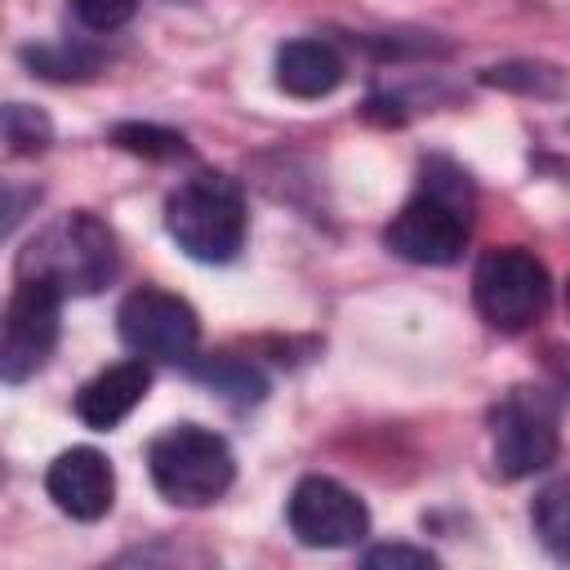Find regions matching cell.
I'll return each instance as SVG.
<instances>
[{
    "instance_id": "obj_1",
    "label": "cell",
    "mask_w": 570,
    "mask_h": 570,
    "mask_svg": "<svg viewBox=\"0 0 570 570\" xmlns=\"http://www.w3.org/2000/svg\"><path fill=\"white\" fill-rule=\"evenodd\" d=\"M165 232L196 263H232L245 245V196L227 174H191L165 200Z\"/></svg>"
},
{
    "instance_id": "obj_2",
    "label": "cell",
    "mask_w": 570,
    "mask_h": 570,
    "mask_svg": "<svg viewBox=\"0 0 570 570\" xmlns=\"http://www.w3.org/2000/svg\"><path fill=\"white\" fill-rule=\"evenodd\" d=\"M147 468L156 490L178 508H205L227 494L236 476V459L227 441L200 423H174L147 450Z\"/></svg>"
},
{
    "instance_id": "obj_3",
    "label": "cell",
    "mask_w": 570,
    "mask_h": 570,
    "mask_svg": "<svg viewBox=\"0 0 570 570\" xmlns=\"http://www.w3.org/2000/svg\"><path fill=\"white\" fill-rule=\"evenodd\" d=\"M22 276H45L62 294H98L116 276V236L94 214L76 209L31 240Z\"/></svg>"
},
{
    "instance_id": "obj_4",
    "label": "cell",
    "mask_w": 570,
    "mask_h": 570,
    "mask_svg": "<svg viewBox=\"0 0 570 570\" xmlns=\"http://www.w3.org/2000/svg\"><path fill=\"white\" fill-rule=\"evenodd\" d=\"M472 298H476V312L494 330L521 334L548 312L552 281H548V267L530 249L499 245V249L481 254V263L472 272Z\"/></svg>"
},
{
    "instance_id": "obj_5",
    "label": "cell",
    "mask_w": 570,
    "mask_h": 570,
    "mask_svg": "<svg viewBox=\"0 0 570 570\" xmlns=\"http://www.w3.org/2000/svg\"><path fill=\"white\" fill-rule=\"evenodd\" d=\"M494 468L508 481L534 476L557 459L561 445V414L557 396L543 387H508L503 401L494 405Z\"/></svg>"
},
{
    "instance_id": "obj_6",
    "label": "cell",
    "mask_w": 570,
    "mask_h": 570,
    "mask_svg": "<svg viewBox=\"0 0 570 570\" xmlns=\"http://www.w3.org/2000/svg\"><path fill=\"white\" fill-rule=\"evenodd\" d=\"M58 307L62 289L45 276H22L9 307H4V334H0V379L27 383L58 343Z\"/></svg>"
},
{
    "instance_id": "obj_7",
    "label": "cell",
    "mask_w": 570,
    "mask_h": 570,
    "mask_svg": "<svg viewBox=\"0 0 570 570\" xmlns=\"http://www.w3.org/2000/svg\"><path fill=\"white\" fill-rule=\"evenodd\" d=\"M116 330L129 352L156 356V361H187L200 343V316L191 312V303L169 289H151V285L134 289L120 303Z\"/></svg>"
},
{
    "instance_id": "obj_8",
    "label": "cell",
    "mask_w": 570,
    "mask_h": 570,
    "mask_svg": "<svg viewBox=\"0 0 570 570\" xmlns=\"http://www.w3.org/2000/svg\"><path fill=\"white\" fill-rule=\"evenodd\" d=\"M289 530L303 548H352L365 539L370 512L334 476H303L289 494Z\"/></svg>"
},
{
    "instance_id": "obj_9",
    "label": "cell",
    "mask_w": 570,
    "mask_h": 570,
    "mask_svg": "<svg viewBox=\"0 0 570 570\" xmlns=\"http://www.w3.org/2000/svg\"><path fill=\"white\" fill-rule=\"evenodd\" d=\"M463 245H468V209L432 191H419L387 223V249L419 267H445L463 254Z\"/></svg>"
},
{
    "instance_id": "obj_10",
    "label": "cell",
    "mask_w": 570,
    "mask_h": 570,
    "mask_svg": "<svg viewBox=\"0 0 570 570\" xmlns=\"http://www.w3.org/2000/svg\"><path fill=\"white\" fill-rule=\"evenodd\" d=\"M45 490H49V499H53L67 517H76V521H98V517H107V508H111V499H116V472H111V463H107L102 450H94V445H71V450H62V454L49 463Z\"/></svg>"
},
{
    "instance_id": "obj_11",
    "label": "cell",
    "mask_w": 570,
    "mask_h": 570,
    "mask_svg": "<svg viewBox=\"0 0 570 570\" xmlns=\"http://www.w3.org/2000/svg\"><path fill=\"white\" fill-rule=\"evenodd\" d=\"M151 387V370L142 361H120V365H107L102 374H94L80 392H76V414L85 428L94 432H111Z\"/></svg>"
},
{
    "instance_id": "obj_12",
    "label": "cell",
    "mask_w": 570,
    "mask_h": 570,
    "mask_svg": "<svg viewBox=\"0 0 570 570\" xmlns=\"http://www.w3.org/2000/svg\"><path fill=\"white\" fill-rule=\"evenodd\" d=\"M343 80V58L325 40H289L276 53V85L289 98H325Z\"/></svg>"
},
{
    "instance_id": "obj_13",
    "label": "cell",
    "mask_w": 570,
    "mask_h": 570,
    "mask_svg": "<svg viewBox=\"0 0 570 570\" xmlns=\"http://www.w3.org/2000/svg\"><path fill=\"white\" fill-rule=\"evenodd\" d=\"M530 517H534V534L543 539V548L552 557L570 561V476L543 485L534 508H530Z\"/></svg>"
},
{
    "instance_id": "obj_14",
    "label": "cell",
    "mask_w": 570,
    "mask_h": 570,
    "mask_svg": "<svg viewBox=\"0 0 570 570\" xmlns=\"http://www.w3.org/2000/svg\"><path fill=\"white\" fill-rule=\"evenodd\" d=\"M49 138H53V125H49L45 111H36L27 102L4 107V142H9L13 156H36V151L49 147Z\"/></svg>"
},
{
    "instance_id": "obj_15",
    "label": "cell",
    "mask_w": 570,
    "mask_h": 570,
    "mask_svg": "<svg viewBox=\"0 0 570 570\" xmlns=\"http://www.w3.org/2000/svg\"><path fill=\"white\" fill-rule=\"evenodd\" d=\"M111 138H116V147H125V151H134V156H147V160H169V156H183V151H187L183 134L160 129V125H138V120L116 125Z\"/></svg>"
},
{
    "instance_id": "obj_16",
    "label": "cell",
    "mask_w": 570,
    "mask_h": 570,
    "mask_svg": "<svg viewBox=\"0 0 570 570\" xmlns=\"http://www.w3.org/2000/svg\"><path fill=\"white\" fill-rule=\"evenodd\" d=\"M27 62H31L40 76H53V80L89 76V71L98 67V58H89V53H71V49H27Z\"/></svg>"
},
{
    "instance_id": "obj_17",
    "label": "cell",
    "mask_w": 570,
    "mask_h": 570,
    "mask_svg": "<svg viewBox=\"0 0 570 570\" xmlns=\"http://www.w3.org/2000/svg\"><path fill=\"white\" fill-rule=\"evenodd\" d=\"M365 566L370 570H432L436 557L423 548H410V543H383V548L365 552Z\"/></svg>"
},
{
    "instance_id": "obj_18",
    "label": "cell",
    "mask_w": 570,
    "mask_h": 570,
    "mask_svg": "<svg viewBox=\"0 0 570 570\" xmlns=\"http://www.w3.org/2000/svg\"><path fill=\"white\" fill-rule=\"evenodd\" d=\"M71 9H76V18H80L85 27L111 31V27H120V22L134 18L138 0H71Z\"/></svg>"
},
{
    "instance_id": "obj_19",
    "label": "cell",
    "mask_w": 570,
    "mask_h": 570,
    "mask_svg": "<svg viewBox=\"0 0 570 570\" xmlns=\"http://www.w3.org/2000/svg\"><path fill=\"white\" fill-rule=\"evenodd\" d=\"M557 356H561V361H552V365H557V374L570 383V352H557Z\"/></svg>"
},
{
    "instance_id": "obj_20",
    "label": "cell",
    "mask_w": 570,
    "mask_h": 570,
    "mask_svg": "<svg viewBox=\"0 0 570 570\" xmlns=\"http://www.w3.org/2000/svg\"><path fill=\"white\" fill-rule=\"evenodd\" d=\"M566 312H570V285H566Z\"/></svg>"
}]
</instances>
